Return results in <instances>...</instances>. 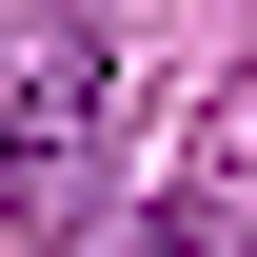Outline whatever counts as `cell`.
I'll list each match as a JSON object with an SVG mask.
<instances>
[{
    "label": "cell",
    "mask_w": 257,
    "mask_h": 257,
    "mask_svg": "<svg viewBox=\"0 0 257 257\" xmlns=\"http://www.w3.org/2000/svg\"><path fill=\"white\" fill-rule=\"evenodd\" d=\"M99 99H119V40L99 20H20L0 40V198L20 218H79L99 198Z\"/></svg>",
    "instance_id": "obj_1"
},
{
    "label": "cell",
    "mask_w": 257,
    "mask_h": 257,
    "mask_svg": "<svg viewBox=\"0 0 257 257\" xmlns=\"http://www.w3.org/2000/svg\"><path fill=\"white\" fill-rule=\"evenodd\" d=\"M119 257H237V198H218V178H198V198H159V218H139Z\"/></svg>",
    "instance_id": "obj_2"
}]
</instances>
